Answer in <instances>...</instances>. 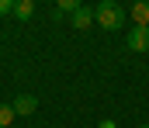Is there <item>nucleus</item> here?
Segmentation results:
<instances>
[{
	"label": "nucleus",
	"mask_w": 149,
	"mask_h": 128,
	"mask_svg": "<svg viewBox=\"0 0 149 128\" xmlns=\"http://www.w3.org/2000/svg\"><path fill=\"white\" fill-rule=\"evenodd\" d=\"M94 17H97V24H101L104 31H118V28L125 24V7H121L118 0H101V3L94 7Z\"/></svg>",
	"instance_id": "1"
},
{
	"label": "nucleus",
	"mask_w": 149,
	"mask_h": 128,
	"mask_svg": "<svg viewBox=\"0 0 149 128\" xmlns=\"http://www.w3.org/2000/svg\"><path fill=\"white\" fill-rule=\"evenodd\" d=\"M125 48H128V52H149V28L135 24V28L128 31V38H125Z\"/></svg>",
	"instance_id": "2"
},
{
	"label": "nucleus",
	"mask_w": 149,
	"mask_h": 128,
	"mask_svg": "<svg viewBox=\"0 0 149 128\" xmlns=\"http://www.w3.org/2000/svg\"><path fill=\"white\" fill-rule=\"evenodd\" d=\"M10 107H14V114H17V118L35 114V111H38V97H35V93H17V97L10 100Z\"/></svg>",
	"instance_id": "3"
},
{
	"label": "nucleus",
	"mask_w": 149,
	"mask_h": 128,
	"mask_svg": "<svg viewBox=\"0 0 149 128\" xmlns=\"http://www.w3.org/2000/svg\"><path fill=\"white\" fill-rule=\"evenodd\" d=\"M70 17H73V28H80V31H83V28H90V24L97 21V17H94V10H90L87 3H83V7H76Z\"/></svg>",
	"instance_id": "4"
},
{
	"label": "nucleus",
	"mask_w": 149,
	"mask_h": 128,
	"mask_svg": "<svg viewBox=\"0 0 149 128\" xmlns=\"http://www.w3.org/2000/svg\"><path fill=\"white\" fill-rule=\"evenodd\" d=\"M128 14H132V21H135V24H142V28H149V0H135Z\"/></svg>",
	"instance_id": "5"
},
{
	"label": "nucleus",
	"mask_w": 149,
	"mask_h": 128,
	"mask_svg": "<svg viewBox=\"0 0 149 128\" xmlns=\"http://www.w3.org/2000/svg\"><path fill=\"white\" fill-rule=\"evenodd\" d=\"M31 14H35V3H31V0H17V3H14V17H17V21H28Z\"/></svg>",
	"instance_id": "6"
},
{
	"label": "nucleus",
	"mask_w": 149,
	"mask_h": 128,
	"mask_svg": "<svg viewBox=\"0 0 149 128\" xmlns=\"http://www.w3.org/2000/svg\"><path fill=\"white\" fill-rule=\"evenodd\" d=\"M17 121V114H14V107L10 104H0V128H10Z\"/></svg>",
	"instance_id": "7"
},
{
	"label": "nucleus",
	"mask_w": 149,
	"mask_h": 128,
	"mask_svg": "<svg viewBox=\"0 0 149 128\" xmlns=\"http://www.w3.org/2000/svg\"><path fill=\"white\" fill-rule=\"evenodd\" d=\"M76 7H83V0H56V17H59V14H66V10L73 14Z\"/></svg>",
	"instance_id": "8"
},
{
	"label": "nucleus",
	"mask_w": 149,
	"mask_h": 128,
	"mask_svg": "<svg viewBox=\"0 0 149 128\" xmlns=\"http://www.w3.org/2000/svg\"><path fill=\"white\" fill-rule=\"evenodd\" d=\"M14 3H17V0H0V17H7V14H14Z\"/></svg>",
	"instance_id": "9"
},
{
	"label": "nucleus",
	"mask_w": 149,
	"mask_h": 128,
	"mask_svg": "<svg viewBox=\"0 0 149 128\" xmlns=\"http://www.w3.org/2000/svg\"><path fill=\"white\" fill-rule=\"evenodd\" d=\"M101 128H118V121H111V118H108V121H101Z\"/></svg>",
	"instance_id": "10"
},
{
	"label": "nucleus",
	"mask_w": 149,
	"mask_h": 128,
	"mask_svg": "<svg viewBox=\"0 0 149 128\" xmlns=\"http://www.w3.org/2000/svg\"><path fill=\"white\" fill-rule=\"evenodd\" d=\"M139 128H149V125H139Z\"/></svg>",
	"instance_id": "11"
}]
</instances>
